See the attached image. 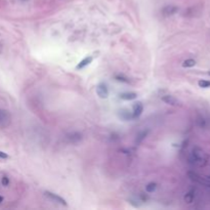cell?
<instances>
[{
	"instance_id": "20",
	"label": "cell",
	"mask_w": 210,
	"mask_h": 210,
	"mask_svg": "<svg viewBox=\"0 0 210 210\" xmlns=\"http://www.w3.org/2000/svg\"><path fill=\"white\" fill-rule=\"evenodd\" d=\"M207 186H210V176L208 177V183H207Z\"/></svg>"
},
{
	"instance_id": "21",
	"label": "cell",
	"mask_w": 210,
	"mask_h": 210,
	"mask_svg": "<svg viewBox=\"0 0 210 210\" xmlns=\"http://www.w3.org/2000/svg\"><path fill=\"white\" fill-rule=\"evenodd\" d=\"M208 75H209V76H210V71L208 72Z\"/></svg>"
},
{
	"instance_id": "11",
	"label": "cell",
	"mask_w": 210,
	"mask_h": 210,
	"mask_svg": "<svg viewBox=\"0 0 210 210\" xmlns=\"http://www.w3.org/2000/svg\"><path fill=\"white\" fill-rule=\"evenodd\" d=\"M195 199V190H190L185 195V201L186 203H192Z\"/></svg>"
},
{
	"instance_id": "16",
	"label": "cell",
	"mask_w": 210,
	"mask_h": 210,
	"mask_svg": "<svg viewBox=\"0 0 210 210\" xmlns=\"http://www.w3.org/2000/svg\"><path fill=\"white\" fill-rule=\"evenodd\" d=\"M1 183H2V186H8L9 185V178L7 177V176H3L1 180Z\"/></svg>"
},
{
	"instance_id": "9",
	"label": "cell",
	"mask_w": 210,
	"mask_h": 210,
	"mask_svg": "<svg viewBox=\"0 0 210 210\" xmlns=\"http://www.w3.org/2000/svg\"><path fill=\"white\" fill-rule=\"evenodd\" d=\"M92 61H93V58H92V56H86V58L83 59L78 65H77V66H76V69H77V70L83 69V68H85L86 66H88V65L91 63Z\"/></svg>"
},
{
	"instance_id": "6",
	"label": "cell",
	"mask_w": 210,
	"mask_h": 210,
	"mask_svg": "<svg viewBox=\"0 0 210 210\" xmlns=\"http://www.w3.org/2000/svg\"><path fill=\"white\" fill-rule=\"evenodd\" d=\"M177 11H178V7L175 6V5H166L162 9V14L164 17H170V15L175 14Z\"/></svg>"
},
{
	"instance_id": "2",
	"label": "cell",
	"mask_w": 210,
	"mask_h": 210,
	"mask_svg": "<svg viewBox=\"0 0 210 210\" xmlns=\"http://www.w3.org/2000/svg\"><path fill=\"white\" fill-rule=\"evenodd\" d=\"M11 123V116L8 111L0 109V128H6Z\"/></svg>"
},
{
	"instance_id": "13",
	"label": "cell",
	"mask_w": 210,
	"mask_h": 210,
	"mask_svg": "<svg viewBox=\"0 0 210 210\" xmlns=\"http://www.w3.org/2000/svg\"><path fill=\"white\" fill-rule=\"evenodd\" d=\"M120 117L121 119H123V120H129V119H133L132 118V115H130L129 114V112L127 110H122L120 111Z\"/></svg>"
},
{
	"instance_id": "7",
	"label": "cell",
	"mask_w": 210,
	"mask_h": 210,
	"mask_svg": "<svg viewBox=\"0 0 210 210\" xmlns=\"http://www.w3.org/2000/svg\"><path fill=\"white\" fill-rule=\"evenodd\" d=\"M144 112V106L141 102H137L133 105V112H132V118L136 119L142 115Z\"/></svg>"
},
{
	"instance_id": "18",
	"label": "cell",
	"mask_w": 210,
	"mask_h": 210,
	"mask_svg": "<svg viewBox=\"0 0 210 210\" xmlns=\"http://www.w3.org/2000/svg\"><path fill=\"white\" fill-rule=\"evenodd\" d=\"M0 158H1V159H7V158H8V155H7L6 153L0 151Z\"/></svg>"
},
{
	"instance_id": "12",
	"label": "cell",
	"mask_w": 210,
	"mask_h": 210,
	"mask_svg": "<svg viewBox=\"0 0 210 210\" xmlns=\"http://www.w3.org/2000/svg\"><path fill=\"white\" fill-rule=\"evenodd\" d=\"M196 64H197V63H196L195 59H186V61H183V67H185V68H192V67H194Z\"/></svg>"
},
{
	"instance_id": "19",
	"label": "cell",
	"mask_w": 210,
	"mask_h": 210,
	"mask_svg": "<svg viewBox=\"0 0 210 210\" xmlns=\"http://www.w3.org/2000/svg\"><path fill=\"white\" fill-rule=\"evenodd\" d=\"M2 202H3V197L0 196V203H2Z\"/></svg>"
},
{
	"instance_id": "17",
	"label": "cell",
	"mask_w": 210,
	"mask_h": 210,
	"mask_svg": "<svg viewBox=\"0 0 210 210\" xmlns=\"http://www.w3.org/2000/svg\"><path fill=\"white\" fill-rule=\"evenodd\" d=\"M146 135H147V132L144 131L142 133H141V134L138 135V137L136 138V142H141L142 141V139H144L145 137H146Z\"/></svg>"
},
{
	"instance_id": "15",
	"label": "cell",
	"mask_w": 210,
	"mask_h": 210,
	"mask_svg": "<svg viewBox=\"0 0 210 210\" xmlns=\"http://www.w3.org/2000/svg\"><path fill=\"white\" fill-rule=\"evenodd\" d=\"M198 85L202 88H208V87H210V81L209 80H204V79L199 80Z\"/></svg>"
},
{
	"instance_id": "10",
	"label": "cell",
	"mask_w": 210,
	"mask_h": 210,
	"mask_svg": "<svg viewBox=\"0 0 210 210\" xmlns=\"http://www.w3.org/2000/svg\"><path fill=\"white\" fill-rule=\"evenodd\" d=\"M137 97V94L135 92H123L120 94V98L124 100H135Z\"/></svg>"
},
{
	"instance_id": "4",
	"label": "cell",
	"mask_w": 210,
	"mask_h": 210,
	"mask_svg": "<svg viewBox=\"0 0 210 210\" xmlns=\"http://www.w3.org/2000/svg\"><path fill=\"white\" fill-rule=\"evenodd\" d=\"M97 93L100 98H107L109 97V89L105 83H100L97 86Z\"/></svg>"
},
{
	"instance_id": "1",
	"label": "cell",
	"mask_w": 210,
	"mask_h": 210,
	"mask_svg": "<svg viewBox=\"0 0 210 210\" xmlns=\"http://www.w3.org/2000/svg\"><path fill=\"white\" fill-rule=\"evenodd\" d=\"M189 163L194 166L203 167L208 163V155L201 148L195 147L189 155Z\"/></svg>"
},
{
	"instance_id": "5",
	"label": "cell",
	"mask_w": 210,
	"mask_h": 210,
	"mask_svg": "<svg viewBox=\"0 0 210 210\" xmlns=\"http://www.w3.org/2000/svg\"><path fill=\"white\" fill-rule=\"evenodd\" d=\"M197 124L202 129H207L210 127V119L208 117H206V116L201 115L197 118Z\"/></svg>"
},
{
	"instance_id": "3",
	"label": "cell",
	"mask_w": 210,
	"mask_h": 210,
	"mask_svg": "<svg viewBox=\"0 0 210 210\" xmlns=\"http://www.w3.org/2000/svg\"><path fill=\"white\" fill-rule=\"evenodd\" d=\"M44 196L47 197L49 200L56 202V203L61 204V205H64V206L68 205V204H67V202H66V200H65L64 198H62L61 196L56 195V194H54V193H51V192H49V191H45V192H44Z\"/></svg>"
},
{
	"instance_id": "14",
	"label": "cell",
	"mask_w": 210,
	"mask_h": 210,
	"mask_svg": "<svg viewBox=\"0 0 210 210\" xmlns=\"http://www.w3.org/2000/svg\"><path fill=\"white\" fill-rule=\"evenodd\" d=\"M156 189H157V185L155 183H150L146 186V191L148 193H153V192L156 191Z\"/></svg>"
},
{
	"instance_id": "8",
	"label": "cell",
	"mask_w": 210,
	"mask_h": 210,
	"mask_svg": "<svg viewBox=\"0 0 210 210\" xmlns=\"http://www.w3.org/2000/svg\"><path fill=\"white\" fill-rule=\"evenodd\" d=\"M162 100L164 103H166L167 105H171V106H178V105H180V102H178L177 98H175L174 97L169 95V94L162 97Z\"/></svg>"
}]
</instances>
